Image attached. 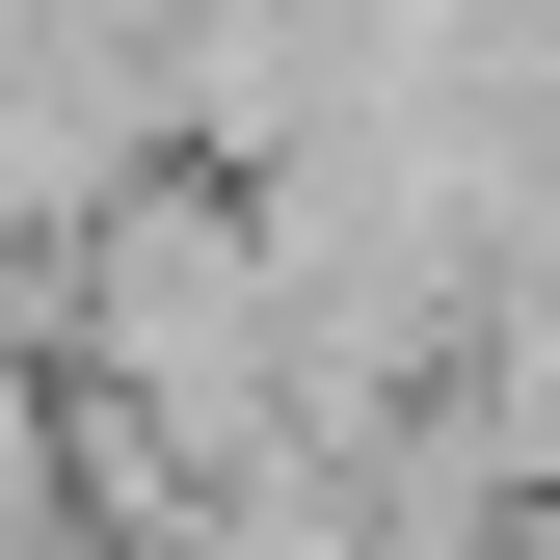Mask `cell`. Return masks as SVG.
Segmentation results:
<instances>
[{
	"instance_id": "3957f363",
	"label": "cell",
	"mask_w": 560,
	"mask_h": 560,
	"mask_svg": "<svg viewBox=\"0 0 560 560\" xmlns=\"http://www.w3.org/2000/svg\"><path fill=\"white\" fill-rule=\"evenodd\" d=\"M400 560H560V508H480V534H400Z\"/></svg>"
},
{
	"instance_id": "7a4b0ae2",
	"label": "cell",
	"mask_w": 560,
	"mask_h": 560,
	"mask_svg": "<svg viewBox=\"0 0 560 560\" xmlns=\"http://www.w3.org/2000/svg\"><path fill=\"white\" fill-rule=\"evenodd\" d=\"M0 560H81V400H54L27 267H0Z\"/></svg>"
},
{
	"instance_id": "6da1fadb",
	"label": "cell",
	"mask_w": 560,
	"mask_h": 560,
	"mask_svg": "<svg viewBox=\"0 0 560 560\" xmlns=\"http://www.w3.org/2000/svg\"><path fill=\"white\" fill-rule=\"evenodd\" d=\"M133 161H161V133H133L81 54H27V27H0V267H54V241H81Z\"/></svg>"
}]
</instances>
